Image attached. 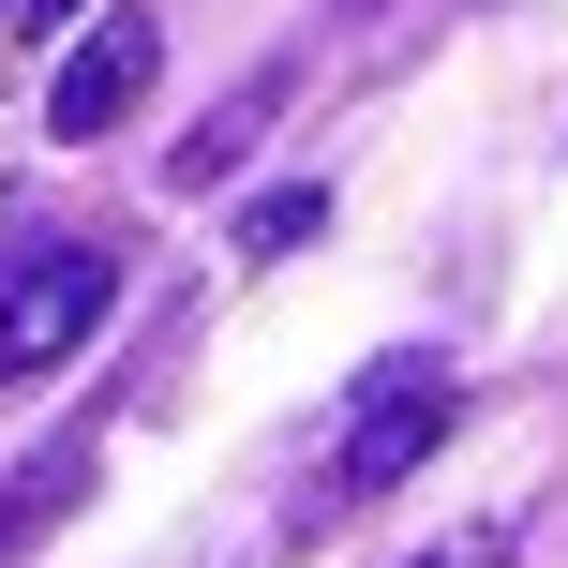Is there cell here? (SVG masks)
<instances>
[{"label": "cell", "instance_id": "ba28073f", "mask_svg": "<svg viewBox=\"0 0 568 568\" xmlns=\"http://www.w3.org/2000/svg\"><path fill=\"white\" fill-rule=\"evenodd\" d=\"M16 16H30V30H60V16H75V0H16Z\"/></svg>", "mask_w": 568, "mask_h": 568}, {"label": "cell", "instance_id": "5b68a950", "mask_svg": "<svg viewBox=\"0 0 568 568\" xmlns=\"http://www.w3.org/2000/svg\"><path fill=\"white\" fill-rule=\"evenodd\" d=\"M75 494H90V449H45V464H30L16 494H0V554H16L30 524H60V509H75Z\"/></svg>", "mask_w": 568, "mask_h": 568}, {"label": "cell", "instance_id": "3957f363", "mask_svg": "<svg viewBox=\"0 0 568 568\" xmlns=\"http://www.w3.org/2000/svg\"><path fill=\"white\" fill-rule=\"evenodd\" d=\"M150 60H165V30H150V16H105L75 60H60V90H45V135H60V150L120 135V120H135V90H150Z\"/></svg>", "mask_w": 568, "mask_h": 568}, {"label": "cell", "instance_id": "7a4b0ae2", "mask_svg": "<svg viewBox=\"0 0 568 568\" xmlns=\"http://www.w3.org/2000/svg\"><path fill=\"white\" fill-rule=\"evenodd\" d=\"M105 300H120V255H105V240H45V255L0 284V389L60 374L90 329H105Z\"/></svg>", "mask_w": 568, "mask_h": 568}, {"label": "cell", "instance_id": "8992f818", "mask_svg": "<svg viewBox=\"0 0 568 568\" xmlns=\"http://www.w3.org/2000/svg\"><path fill=\"white\" fill-rule=\"evenodd\" d=\"M314 225H329V195H314V180H270V195L240 210V255H300Z\"/></svg>", "mask_w": 568, "mask_h": 568}, {"label": "cell", "instance_id": "277c9868", "mask_svg": "<svg viewBox=\"0 0 568 568\" xmlns=\"http://www.w3.org/2000/svg\"><path fill=\"white\" fill-rule=\"evenodd\" d=\"M270 105H284V75H255V90H240V105H210V120H195V135H180V180H225V165H240V150H255V135H270Z\"/></svg>", "mask_w": 568, "mask_h": 568}, {"label": "cell", "instance_id": "6da1fadb", "mask_svg": "<svg viewBox=\"0 0 568 568\" xmlns=\"http://www.w3.org/2000/svg\"><path fill=\"white\" fill-rule=\"evenodd\" d=\"M449 359H434V344H404V359H374L359 374V404H344V434H329V509H359V494H389V479H419L434 464V434H449Z\"/></svg>", "mask_w": 568, "mask_h": 568}, {"label": "cell", "instance_id": "52a82bcc", "mask_svg": "<svg viewBox=\"0 0 568 568\" xmlns=\"http://www.w3.org/2000/svg\"><path fill=\"white\" fill-rule=\"evenodd\" d=\"M524 554V524H449V539H419L404 568H509Z\"/></svg>", "mask_w": 568, "mask_h": 568}]
</instances>
